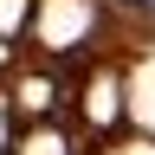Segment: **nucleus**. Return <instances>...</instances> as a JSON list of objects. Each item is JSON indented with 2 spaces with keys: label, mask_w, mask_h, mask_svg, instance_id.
Here are the masks:
<instances>
[{
  "label": "nucleus",
  "mask_w": 155,
  "mask_h": 155,
  "mask_svg": "<svg viewBox=\"0 0 155 155\" xmlns=\"http://www.w3.org/2000/svg\"><path fill=\"white\" fill-rule=\"evenodd\" d=\"M123 7H136V13H155V0H123Z\"/></svg>",
  "instance_id": "f257e3e1"
}]
</instances>
